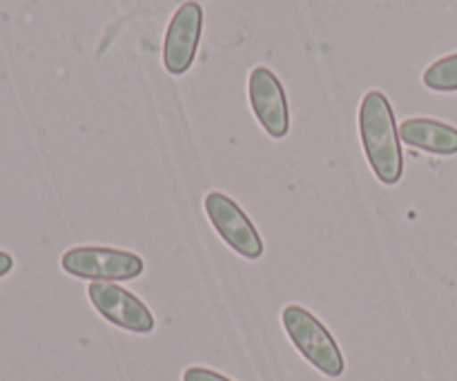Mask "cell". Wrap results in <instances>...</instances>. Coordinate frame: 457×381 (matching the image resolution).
Masks as SVG:
<instances>
[{
  "label": "cell",
  "mask_w": 457,
  "mask_h": 381,
  "mask_svg": "<svg viewBox=\"0 0 457 381\" xmlns=\"http://www.w3.org/2000/svg\"><path fill=\"white\" fill-rule=\"evenodd\" d=\"M281 326H284L286 335L297 348L299 355L312 369L330 379L342 377L344 370H346L342 348H339L337 339L328 333V328L311 311L297 306V303H290L281 311Z\"/></svg>",
  "instance_id": "7a4b0ae2"
},
{
  "label": "cell",
  "mask_w": 457,
  "mask_h": 381,
  "mask_svg": "<svg viewBox=\"0 0 457 381\" xmlns=\"http://www.w3.org/2000/svg\"><path fill=\"white\" fill-rule=\"evenodd\" d=\"M61 268L76 279L132 281L143 275L145 261L138 254L103 245H79L62 254Z\"/></svg>",
  "instance_id": "3957f363"
},
{
  "label": "cell",
  "mask_w": 457,
  "mask_h": 381,
  "mask_svg": "<svg viewBox=\"0 0 457 381\" xmlns=\"http://www.w3.org/2000/svg\"><path fill=\"white\" fill-rule=\"evenodd\" d=\"M12 270H13V257L9 253H4V250H0V279L7 277Z\"/></svg>",
  "instance_id": "8fae6325"
},
{
  "label": "cell",
  "mask_w": 457,
  "mask_h": 381,
  "mask_svg": "<svg viewBox=\"0 0 457 381\" xmlns=\"http://www.w3.org/2000/svg\"><path fill=\"white\" fill-rule=\"evenodd\" d=\"M400 138L409 147L437 156L457 154V128L436 119H406L400 125Z\"/></svg>",
  "instance_id": "ba28073f"
},
{
  "label": "cell",
  "mask_w": 457,
  "mask_h": 381,
  "mask_svg": "<svg viewBox=\"0 0 457 381\" xmlns=\"http://www.w3.org/2000/svg\"><path fill=\"white\" fill-rule=\"evenodd\" d=\"M422 83L433 92H457V52L427 67Z\"/></svg>",
  "instance_id": "9c48e42d"
},
{
  "label": "cell",
  "mask_w": 457,
  "mask_h": 381,
  "mask_svg": "<svg viewBox=\"0 0 457 381\" xmlns=\"http://www.w3.org/2000/svg\"><path fill=\"white\" fill-rule=\"evenodd\" d=\"M183 381H232L226 375L217 373L212 369H205V366H190L183 373Z\"/></svg>",
  "instance_id": "30bf717a"
},
{
  "label": "cell",
  "mask_w": 457,
  "mask_h": 381,
  "mask_svg": "<svg viewBox=\"0 0 457 381\" xmlns=\"http://www.w3.org/2000/svg\"><path fill=\"white\" fill-rule=\"evenodd\" d=\"M360 137L366 159L379 183L395 186L404 174L400 128L391 101L379 89H370L360 105Z\"/></svg>",
  "instance_id": "6da1fadb"
},
{
  "label": "cell",
  "mask_w": 457,
  "mask_h": 381,
  "mask_svg": "<svg viewBox=\"0 0 457 381\" xmlns=\"http://www.w3.org/2000/svg\"><path fill=\"white\" fill-rule=\"evenodd\" d=\"M205 214L223 244L230 245L244 259H259L263 254V241L248 214L223 192H208L204 201Z\"/></svg>",
  "instance_id": "5b68a950"
},
{
  "label": "cell",
  "mask_w": 457,
  "mask_h": 381,
  "mask_svg": "<svg viewBox=\"0 0 457 381\" xmlns=\"http://www.w3.org/2000/svg\"><path fill=\"white\" fill-rule=\"evenodd\" d=\"M201 27H204V9L195 0H187L174 12L163 43V65L172 76H183L195 62Z\"/></svg>",
  "instance_id": "8992f818"
},
{
  "label": "cell",
  "mask_w": 457,
  "mask_h": 381,
  "mask_svg": "<svg viewBox=\"0 0 457 381\" xmlns=\"http://www.w3.org/2000/svg\"><path fill=\"white\" fill-rule=\"evenodd\" d=\"M248 98L259 125L268 137L284 138L290 129L288 101L281 80L268 67H254L248 79Z\"/></svg>",
  "instance_id": "52a82bcc"
},
{
  "label": "cell",
  "mask_w": 457,
  "mask_h": 381,
  "mask_svg": "<svg viewBox=\"0 0 457 381\" xmlns=\"http://www.w3.org/2000/svg\"><path fill=\"white\" fill-rule=\"evenodd\" d=\"M87 299L94 311L116 328L134 335H150L154 330L156 321L150 308L123 286L112 281H92L87 286Z\"/></svg>",
  "instance_id": "277c9868"
}]
</instances>
